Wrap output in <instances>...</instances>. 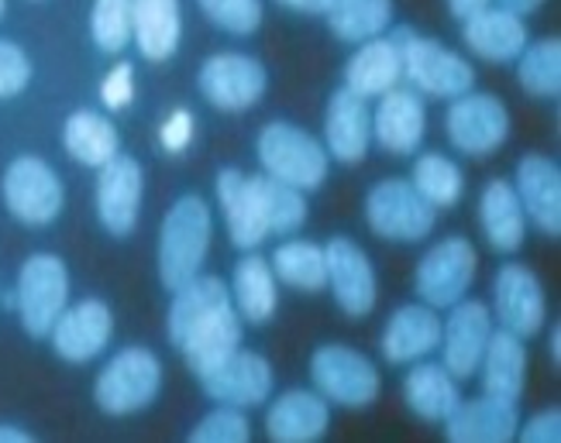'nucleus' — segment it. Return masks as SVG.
Here are the masks:
<instances>
[{
	"mask_svg": "<svg viewBox=\"0 0 561 443\" xmlns=\"http://www.w3.org/2000/svg\"><path fill=\"white\" fill-rule=\"evenodd\" d=\"M214 241V210L204 196L183 193L180 200L165 210L159 228V282L173 292L193 276L204 272Z\"/></svg>",
	"mask_w": 561,
	"mask_h": 443,
	"instance_id": "nucleus-1",
	"label": "nucleus"
},
{
	"mask_svg": "<svg viewBox=\"0 0 561 443\" xmlns=\"http://www.w3.org/2000/svg\"><path fill=\"white\" fill-rule=\"evenodd\" d=\"M255 155L265 176H273L293 189L313 193L321 189L331 168V155L324 141H317L293 120H270L255 141Z\"/></svg>",
	"mask_w": 561,
	"mask_h": 443,
	"instance_id": "nucleus-2",
	"label": "nucleus"
},
{
	"mask_svg": "<svg viewBox=\"0 0 561 443\" xmlns=\"http://www.w3.org/2000/svg\"><path fill=\"white\" fill-rule=\"evenodd\" d=\"M8 306L18 313L21 327L28 337L45 340L56 327L59 313L69 306V268L59 255L35 252L21 261L14 292Z\"/></svg>",
	"mask_w": 561,
	"mask_h": 443,
	"instance_id": "nucleus-3",
	"label": "nucleus"
},
{
	"mask_svg": "<svg viewBox=\"0 0 561 443\" xmlns=\"http://www.w3.org/2000/svg\"><path fill=\"white\" fill-rule=\"evenodd\" d=\"M389 35H393L400 45L403 80L421 96L455 101V96L469 93L476 86V69L469 66L466 56H458L455 48L442 45L437 38L417 35L413 28H393Z\"/></svg>",
	"mask_w": 561,
	"mask_h": 443,
	"instance_id": "nucleus-4",
	"label": "nucleus"
},
{
	"mask_svg": "<svg viewBox=\"0 0 561 443\" xmlns=\"http://www.w3.org/2000/svg\"><path fill=\"white\" fill-rule=\"evenodd\" d=\"M162 361L152 348H121L93 378V403L107 416H135L159 399Z\"/></svg>",
	"mask_w": 561,
	"mask_h": 443,
	"instance_id": "nucleus-5",
	"label": "nucleus"
},
{
	"mask_svg": "<svg viewBox=\"0 0 561 443\" xmlns=\"http://www.w3.org/2000/svg\"><path fill=\"white\" fill-rule=\"evenodd\" d=\"M0 196H4L8 213L24 228L56 224L66 207V189H62L59 172L42 155L11 159L4 176H0Z\"/></svg>",
	"mask_w": 561,
	"mask_h": 443,
	"instance_id": "nucleus-6",
	"label": "nucleus"
},
{
	"mask_svg": "<svg viewBox=\"0 0 561 443\" xmlns=\"http://www.w3.org/2000/svg\"><path fill=\"white\" fill-rule=\"evenodd\" d=\"M365 224L382 241L417 244L431 237L437 210L413 189L410 179H379L365 193Z\"/></svg>",
	"mask_w": 561,
	"mask_h": 443,
	"instance_id": "nucleus-7",
	"label": "nucleus"
},
{
	"mask_svg": "<svg viewBox=\"0 0 561 443\" xmlns=\"http://www.w3.org/2000/svg\"><path fill=\"white\" fill-rule=\"evenodd\" d=\"M476 268H479V255L469 237L461 234L442 237L434 248L421 255L417 268H413V292L431 310H448L469 295L476 282Z\"/></svg>",
	"mask_w": 561,
	"mask_h": 443,
	"instance_id": "nucleus-8",
	"label": "nucleus"
},
{
	"mask_svg": "<svg viewBox=\"0 0 561 443\" xmlns=\"http://www.w3.org/2000/svg\"><path fill=\"white\" fill-rule=\"evenodd\" d=\"M310 382L334 406L362 409L379 399V368L348 343H321L310 358Z\"/></svg>",
	"mask_w": 561,
	"mask_h": 443,
	"instance_id": "nucleus-9",
	"label": "nucleus"
},
{
	"mask_svg": "<svg viewBox=\"0 0 561 443\" xmlns=\"http://www.w3.org/2000/svg\"><path fill=\"white\" fill-rule=\"evenodd\" d=\"M265 86H270V72L255 56L245 53H214L201 62L197 90L214 110L241 114L255 107Z\"/></svg>",
	"mask_w": 561,
	"mask_h": 443,
	"instance_id": "nucleus-10",
	"label": "nucleus"
},
{
	"mask_svg": "<svg viewBox=\"0 0 561 443\" xmlns=\"http://www.w3.org/2000/svg\"><path fill=\"white\" fill-rule=\"evenodd\" d=\"M445 135L461 155L485 159L510 138V110L496 93L469 90L451 101L445 114Z\"/></svg>",
	"mask_w": 561,
	"mask_h": 443,
	"instance_id": "nucleus-11",
	"label": "nucleus"
},
{
	"mask_svg": "<svg viewBox=\"0 0 561 443\" xmlns=\"http://www.w3.org/2000/svg\"><path fill=\"white\" fill-rule=\"evenodd\" d=\"M493 319L517 334L520 340H530L545 330L548 319V295L541 279L534 276V268L520 265V261H506L500 265V272L493 279Z\"/></svg>",
	"mask_w": 561,
	"mask_h": 443,
	"instance_id": "nucleus-12",
	"label": "nucleus"
},
{
	"mask_svg": "<svg viewBox=\"0 0 561 443\" xmlns=\"http://www.w3.org/2000/svg\"><path fill=\"white\" fill-rule=\"evenodd\" d=\"M141 200H145V168L138 165V159L121 152L104 168H96L93 210L104 234L128 237L141 220Z\"/></svg>",
	"mask_w": 561,
	"mask_h": 443,
	"instance_id": "nucleus-13",
	"label": "nucleus"
},
{
	"mask_svg": "<svg viewBox=\"0 0 561 443\" xmlns=\"http://www.w3.org/2000/svg\"><path fill=\"white\" fill-rule=\"evenodd\" d=\"M45 340L53 343L56 358H62L66 364H90L111 348L114 313H111V306L104 300L87 295V300L69 303L59 313L56 327L48 330Z\"/></svg>",
	"mask_w": 561,
	"mask_h": 443,
	"instance_id": "nucleus-14",
	"label": "nucleus"
},
{
	"mask_svg": "<svg viewBox=\"0 0 561 443\" xmlns=\"http://www.w3.org/2000/svg\"><path fill=\"white\" fill-rule=\"evenodd\" d=\"M324 258H328V285L341 313L352 319L369 316L379 303V279L373 258L345 234H337L324 244Z\"/></svg>",
	"mask_w": 561,
	"mask_h": 443,
	"instance_id": "nucleus-15",
	"label": "nucleus"
},
{
	"mask_svg": "<svg viewBox=\"0 0 561 443\" xmlns=\"http://www.w3.org/2000/svg\"><path fill=\"white\" fill-rule=\"evenodd\" d=\"M214 189H217V203H221V213H225L228 237L238 252H255L265 237H273L259 176H245L241 168L228 165L217 172Z\"/></svg>",
	"mask_w": 561,
	"mask_h": 443,
	"instance_id": "nucleus-16",
	"label": "nucleus"
},
{
	"mask_svg": "<svg viewBox=\"0 0 561 443\" xmlns=\"http://www.w3.org/2000/svg\"><path fill=\"white\" fill-rule=\"evenodd\" d=\"M496 330V319L490 303L482 300H458L448 306V319H442V364L461 382L472 378L479 372V361L485 354V343H490Z\"/></svg>",
	"mask_w": 561,
	"mask_h": 443,
	"instance_id": "nucleus-17",
	"label": "nucleus"
},
{
	"mask_svg": "<svg viewBox=\"0 0 561 443\" xmlns=\"http://www.w3.org/2000/svg\"><path fill=\"white\" fill-rule=\"evenodd\" d=\"M201 385H204V396L214 403L252 409V406L270 403L273 388H276V375H273V364L259 351L238 348L217 368H210V372L201 378Z\"/></svg>",
	"mask_w": 561,
	"mask_h": 443,
	"instance_id": "nucleus-18",
	"label": "nucleus"
},
{
	"mask_svg": "<svg viewBox=\"0 0 561 443\" xmlns=\"http://www.w3.org/2000/svg\"><path fill=\"white\" fill-rule=\"evenodd\" d=\"M427 107L424 96L410 86H393L373 107V141L389 155H413L424 144Z\"/></svg>",
	"mask_w": 561,
	"mask_h": 443,
	"instance_id": "nucleus-19",
	"label": "nucleus"
},
{
	"mask_svg": "<svg viewBox=\"0 0 561 443\" xmlns=\"http://www.w3.org/2000/svg\"><path fill=\"white\" fill-rule=\"evenodd\" d=\"M517 200L527 213V224H534L541 234L558 237L561 234V168L554 159L530 152L517 162L514 172Z\"/></svg>",
	"mask_w": 561,
	"mask_h": 443,
	"instance_id": "nucleus-20",
	"label": "nucleus"
},
{
	"mask_svg": "<svg viewBox=\"0 0 561 443\" xmlns=\"http://www.w3.org/2000/svg\"><path fill=\"white\" fill-rule=\"evenodd\" d=\"M373 144V107L358 93L341 86L331 93L324 114V148L341 165H358Z\"/></svg>",
	"mask_w": 561,
	"mask_h": 443,
	"instance_id": "nucleus-21",
	"label": "nucleus"
},
{
	"mask_svg": "<svg viewBox=\"0 0 561 443\" xmlns=\"http://www.w3.org/2000/svg\"><path fill=\"white\" fill-rule=\"evenodd\" d=\"M461 42L469 45L472 56L506 66V62H517V56L530 42V32L517 11H510L503 4H490L461 21Z\"/></svg>",
	"mask_w": 561,
	"mask_h": 443,
	"instance_id": "nucleus-22",
	"label": "nucleus"
},
{
	"mask_svg": "<svg viewBox=\"0 0 561 443\" xmlns=\"http://www.w3.org/2000/svg\"><path fill=\"white\" fill-rule=\"evenodd\" d=\"M328 430L331 403L317 388H289L265 409V436L276 443H313Z\"/></svg>",
	"mask_w": 561,
	"mask_h": 443,
	"instance_id": "nucleus-23",
	"label": "nucleus"
},
{
	"mask_svg": "<svg viewBox=\"0 0 561 443\" xmlns=\"http://www.w3.org/2000/svg\"><path fill=\"white\" fill-rule=\"evenodd\" d=\"M442 343V316L427 303H407L389 313L379 348L389 364H413L424 361Z\"/></svg>",
	"mask_w": 561,
	"mask_h": 443,
	"instance_id": "nucleus-24",
	"label": "nucleus"
},
{
	"mask_svg": "<svg viewBox=\"0 0 561 443\" xmlns=\"http://www.w3.org/2000/svg\"><path fill=\"white\" fill-rule=\"evenodd\" d=\"M442 427L451 443H510V440H517L520 412H517V403H506L482 392L479 399H469V403L461 399L458 409Z\"/></svg>",
	"mask_w": 561,
	"mask_h": 443,
	"instance_id": "nucleus-25",
	"label": "nucleus"
},
{
	"mask_svg": "<svg viewBox=\"0 0 561 443\" xmlns=\"http://www.w3.org/2000/svg\"><path fill=\"white\" fill-rule=\"evenodd\" d=\"M479 228L493 252L514 255L527 241V213L510 179H490L479 196Z\"/></svg>",
	"mask_w": 561,
	"mask_h": 443,
	"instance_id": "nucleus-26",
	"label": "nucleus"
},
{
	"mask_svg": "<svg viewBox=\"0 0 561 443\" xmlns=\"http://www.w3.org/2000/svg\"><path fill=\"white\" fill-rule=\"evenodd\" d=\"M403 83V56L393 35L369 38L355 48V56L345 62V86L358 93L362 101H379L382 93Z\"/></svg>",
	"mask_w": 561,
	"mask_h": 443,
	"instance_id": "nucleus-27",
	"label": "nucleus"
},
{
	"mask_svg": "<svg viewBox=\"0 0 561 443\" xmlns=\"http://www.w3.org/2000/svg\"><path fill=\"white\" fill-rule=\"evenodd\" d=\"M131 42L149 62H169L183 42L180 0H131Z\"/></svg>",
	"mask_w": 561,
	"mask_h": 443,
	"instance_id": "nucleus-28",
	"label": "nucleus"
},
{
	"mask_svg": "<svg viewBox=\"0 0 561 443\" xmlns=\"http://www.w3.org/2000/svg\"><path fill=\"white\" fill-rule=\"evenodd\" d=\"M231 303L238 316L252 327L270 324L279 306V279L273 272L270 258H262L259 252H245L238 258L234 272H231Z\"/></svg>",
	"mask_w": 561,
	"mask_h": 443,
	"instance_id": "nucleus-29",
	"label": "nucleus"
},
{
	"mask_svg": "<svg viewBox=\"0 0 561 443\" xmlns=\"http://www.w3.org/2000/svg\"><path fill=\"white\" fill-rule=\"evenodd\" d=\"M403 403L413 416H417V420L442 427L461 403L458 378L448 372L445 364L413 361L407 378H403Z\"/></svg>",
	"mask_w": 561,
	"mask_h": 443,
	"instance_id": "nucleus-30",
	"label": "nucleus"
},
{
	"mask_svg": "<svg viewBox=\"0 0 561 443\" xmlns=\"http://www.w3.org/2000/svg\"><path fill=\"white\" fill-rule=\"evenodd\" d=\"M245 327V319L238 316L234 303L225 306V310H217L214 316H207L201 327H193L183 340H180V354L186 361V368L197 378H204L210 368L221 364L228 354H234L241 348V330Z\"/></svg>",
	"mask_w": 561,
	"mask_h": 443,
	"instance_id": "nucleus-31",
	"label": "nucleus"
},
{
	"mask_svg": "<svg viewBox=\"0 0 561 443\" xmlns=\"http://www.w3.org/2000/svg\"><path fill=\"white\" fill-rule=\"evenodd\" d=\"M476 375H482L485 396H496V399H506V403H520L524 385H527V348H524V340L517 334L503 330V327L493 330Z\"/></svg>",
	"mask_w": 561,
	"mask_h": 443,
	"instance_id": "nucleus-32",
	"label": "nucleus"
},
{
	"mask_svg": "<svg viewBox=\"0 0 561 443\" xmlns=\"http://www.w3.org/2000/svg\"><path fill=\"white\" fill-rule=\"evenodd\" d=\"M62 148L77 165L104 168L121 155V131L107 114L83 107L62 120Z\"/></svg>",
	"mask_w": 561,
	"mask_h": 443,
	"instance_id": "nucleus-33",
	"label": "nucleus"
},
{
	"mask_svg": "<svg viewBox=\"0 0 561 443\" xmlns=\"http://www.w3.org/2000/svg\"><path fill=\"white\" fill-rule=\"evenodd\" d=\"M231 306V292L228 285L217 279V276H193L190 282H183L180 289H173V303H169V313H165V334H169V343L180 348V340L193 330L201 327L207 316H214L217 310Z\"/></svg>",
	"mask_w": 561,
	"mask_h": 443,
	"instance_id": "nucleus-34",
	"label": "nucleus"
},
{
	"mask_svg": "<svg viewBox=\"0 0 561 443\" xmlns=\"http://www.w3.org/2000/svg\"><path fill=\"white\" fill-rule=\"evenodd\" d=\"M273 272L283 285L300 289V292H321L328 289V258L324 244L307 241V237H289L270 258Z\"/></svg>",
	"mask_w": 561,
	"mask_h": 443,
	"instance_id": "nucleus-35",
	"label": "nucleus"
},
{
	"mask_svg": "<svg viewBox=\"0 0 561 443\" xmlns=\"http://www.w3.org/2000/svg\"><path fill=\"white\" fill-rule=\"evenodd\" d=\"M324 18L334 38L362 45L386 35L393 24V0H331Z\"/></svg>",
	"mask_w": 561,
	"mask_h": 443,
	"instance_id": "nucleus-36",
	"label": "nucleus"
},
{
	"mask_svg": "<svg viewBox=\"0 0 561 443\" xmlns=\"http://www.w3.org/2000/svg\"><path fill=\"white\" fill-rule=\"evenodd\" d=\"M410 183L434 210H448L461 200V193H466V172H461L455 159L442 152H424L413 162Z\"/></svg>",
	"mask_w": 561,
	"mask_h": 443,
	"instance_id": "nucleus-37",
	"label": "nucleus"
},
{
	"mask_svg": "<svg viewBox=\"0 0 561 443\" xmlns=\"http://www.w3.org/2000/svg\"><path fill=\"white\" fill-rule=\"evenodd\" d=\"M517 80L530 96H558L561 93V42L558 38H538L527 42V48L517 56Z\"/></svg>",
	"mask_w": 561,
	"mask_h": 443,
	"instance_id": "nucleus-38",
	"label": "nucleus"
},
{
	"mask_svg": "<svg viewBox=\"0 0 561 443\" xmlns=\"http://www.w3.org/2000/svg\"><path fill=\"white\" fill-rule=\"evenodd\" d=\"M90 42L96 53L121 56L131 45V0H93L90 4Z\"/></svg>",
	"mask_w": 561,
	"mask_h": 443,
	"instance_id": "nucleus-39",
	"label": "nucleus"
},
{
	"mask_svg": "<svg viewBox=\"0 0 561 443\" xmlns=\"http://www.w3.org/2000/svg\"><path fill=\"white\" fill-rule=\"evenodd\" d=\"M262 200H265V217H270V234H279V237H289L293 231H300L310 217V207H307V193L304 189H293L273 176H265L262 172Z\"/></svg>",
	"mask_w": 561,
	"mask_h": 443,
	"instance_id": "nucleus-40",
	"label": "nucleus"
},
{
	"mask_svg": "<svg viewBox=\"0 0 561 443\" xmlns=\"http://www.w3.org/2000/svg\"><path fill=\"white\" fill-rule=\"evenodd\" d=\"M190 440L193 443H249L252 420L245 416V409L217 403V409H210L204 420L190 430Z\"/></svg>",
	"mask_w": 561,
	"mask_h": 443,
	"instance_id": "nucleus-41",
	"label": "nucleus"
},
{
	"mask_svg": "<svg viewBox=\"0 0 561 443\" xmlns=\"http://www.w3.org/2000/svg\"><path fill=\"white\" fill-rule=\"evenodd\" d=\"M210 24L228 35H255L262 28V0H197Z\"/></svg>",
	"mask_w": 561,
	"mask_h": 443,
	"instance_id": "nucleus-42",
	"label": "nucleus"
},
{
	"mask_svg": "<svg viewBox=\"0 0 561 443\" xmlns=\"http://www.w3.org/2000/svg\"><path fill=\"white\" fill-rule=\"evenodd\" d=\"M32 59L28 53L11 42V38H0V101H11V96L24 93L32 83Z\"/></svg>",
	"mask_w": 561,
	"mask_h": 443,
	"instance_id": "nucleus-43",
	"label": "nucleus"
},
{
	"mask_svg": "<svg viewBox=\"0 0 561 443\" xmlns=\"http://www.w3.org/2000/svg\"><path fill=\"white\" fill-rule=\"evenodd\" d=\"M101 104L107 110H128L135 104V66L114 62L101 80Z\"/></svg>",
	"mask_w": 561,
	"mask_h": 443,
	"instance_id": "nucleus-44",
	"label": "nucleus"
},
{
	"mask_svg": "<svg viewBox=\"0 0 561 443\" xmlns=\"http://www.w3.org/2000/svg\"><path fill=\"white\" fill-rule=\"evenodd\" d=\"M193 131H197V120H193V110L186 107H176L169 114L162 125H159V144L162 152L169 155H183L186 148L193 144Z\"/></svg>",
	"mask_w": 561,
	"mask_h": 443,
	"instance_id": "nucleus-45",
	"label": "nucleus"
},
{
	"mask_svg": "<svg viewBox=\"0 0 561 443\" xmlns=\"http://www.w3.org/2000/svg\"><path fill=\"white\" fill-rule=\"evenodd\" d=\"M517 436L524 443H558L561 440V409H545V412H534L527 423H520Z\"/></svg>",
	"mask_w": 561,
	"mask_h": 443,
	"instance_id": "nucleus-46",
	"label": "nucleus"
},
{
	"mask_svg": "<svg viewBox=\"0 0 561 443\" xmlns=\"http://www.w3.org/2000/svg\"><path fill=\"white\" fill-rule=\"evenodd\" d=\"M286 11H297V14H328L331 0H276Z\"/></svg>",
	"mask_w": 561,
	"mask_h": 443,
	"instance_id": "nucleus-47",
	"label": "nucleus"
},
{
	"mask_svg": "<svg viewBox=\"0 0 561 443\" xmlns=\"http://www.w3.org/2000/svg\"><path fill=\"white\" fill-rule=\"evenodd\" d=\"M490 4H496V0H448V11H451L458 21H466V18H472L476 11L490 8Z\"/></svg>",
	"mask_w": 561,
	"mask_h": 443,
	"instance_id": "nucleus-48",
	"label": "nucleus"
},
{
	"mask_svg": "<svg viewBox=\"0 0 561 443\" xmlns=\"http://www.w3.org/2000/svg\"><path fill=\"white\" fill-rule=\"evenodd\" d=\"M35 436L21 427H11V423H0V443H32Z\"/></svg>",
	"mask_w": 561,
	"mask_h": 443,
	"instance_id": "nucleus-49",
	"label": "nucleus"
},
{
	"mask_svg": "<svg viewBox=\"0 0 561 443\" xmlns=\"http://www.w3.org/2000/svg\"><path fill=\"white\" fill-rule=\"evenodd\" d=\"M500 4H503V8H510V11H517L520 18H527V14L538 11V8L545 4V0H500Z\"/></svg>",
	"mask_w": 561,
	"mask_h": 443,
	"instance_id": "nucleus-50",
	"label": "nucleus"
},
{
	"mask_svg": "<svg viewBox=\"0 0 561 443\" xmlns=\"http://www.w3.org/2000/svg\"><path fill=\"white\" fill-rule=\"evenodd\" d=\"M551 361H554V364L561 361V327H558V324L551 327Z\"/></svg>",
	"mask_w": 561,
	"mask_h": 443,
	"instance_id": "nucleus-51",
	"label": "nucleus"
},
{
	"mask_svg": "<svg viewBox=\"0 0 561 443\" xmlns=\"http://www.w3.org/2000/svg\"><path fill=\"white\" fill-rule=\"evenodd\" d=\"M4 11H8V0H0V18H4Z\"/></svg>",
	"mask_w": 561,
	"mask_h": 443,
	"instance_id": "nucleus-52",
	"label": "nucleus"
}]
</instances>
